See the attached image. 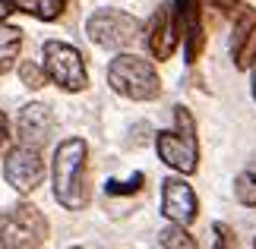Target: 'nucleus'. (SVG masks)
I'll use <instances>...</instances> for the list:
<instances>
[{"label":"nucleus","mask_w":256,"mask_h":249,"mask_svg":"<svg viewBox=\"0 0 256 249\" xmlns=\"http://www.w3.org/2000/svg\"><path fill=\"white\" fill-rule=\"evenodd\" d=\"M51 186L54 199L70 212H80L88 205V142L80 136L57 145L54 164H51Z\"/></svg>","instance_id":"1"},{"label":"nucleus","mask_w":256,"mask_h":249,"mask_svg":"<svg viewBox=\"0 0 256 249\" xmlns=\"http://www.w3.org/2000/svg\"><path fill=\"white\" fill-rule=\"evenodd\" d=\"M174 129L155 136V148L158 158L177 174H196L200 171V136H196V117L190 114V107L177 104L174 107Z\"/></svg>","instance_id":"2"},{"label":"nucleus","mask_w":256,"mask_h":249,"mask_svg":"<svg viewBox=\"0 0 256 249\" xmlns=\"http://www.w3.org/2000/svg\"><path fill=\"white\" fill-rule=\"evenodd\" d=\"M108 82L117 95L130 101H155L162 95V76L146 57L136 54H120L108 66Z\"/></svg>","instance_id":"3"},{"label":"nucleus","mask_w":256,"mask_h":249,"mask_svg":"<svg viewBox=\"0 0 256 249\" xmlns=\"http://www.w3.org/2000/svg\"><path fill=\"white\" fill-rule=\"evenodd\" d=\"M48 240V218L32 202L0 208V249H38Z\"/></svg>","instance_id":"4"},{"label":"nucleus","mask_w":256,"mask_h":249,"mask_svg":"<svg viewBox=\"0 0 256 249\" xmlns=\"http://www.w3.org/2000/svg\"><path fill=\"white\" fill-rule=\"evenodd\" d=\"M142 28H146L142 19H136L133 13H126V9L102 6V9H95V13L88 16L86 35H88L92 44L104 47V51H124V47L140 41Z\"/></svg>","instance_id":"5"},{"label":"nucleus","mask_w":256,"mask_h":249,"mask_svg":"<svg viewBox=\"0 0 256 249\" xmlns=\"http://www.w3.org/2000/svg\"><path fill=\"white\" fill-rule=\"evenodd\" d=\"M42 66L48 79L60 88V92H86L88 88V69H86V60L82 54L76 51L73 44L66 41H57V38H51V41L42 44Z\"/></svg>","instance_id":"6"},{"label":"nucleus","mask_w":256,"mask_h":249,"mask_svg":"<svg viewBox=\"0 0 256 249\" xmlns=\"http://www.w3.org/2000/svg\"><path fill=\"white\" fill-rule=\"evenodd\" d=\"M4 180L16 189L19 196H28L35 193L38 183L44 180V158H42V148L38 145H26L19 142L6 152L4 158Z\"/></svg>","instance_id":"7"},{"label":"nucleus","mask_w":256,"mask_h":249,"mask_svg":"<svg viewBox=\"0 0 256 249\" xmlns=\"http://www.w3.org/2000/svg\"><path fill=\"white\" fill-rule=\"evenodd\" d=\"M180 44H184V25L174 13V3H162L146 22V51L152 60H171Z\"/></svg>","instance_id":"8"},{"label":"nucleus","mask_w":256,"mask_h":249,"mask_svg":"<svg viewBox=\"0 0 256 249\" xmlns=\"http://www.w3.org/2000/svg\"><path fill=\"white\" fill-rule=\"evenodd\" d=\"M162 212L168 221L190 227L200 215V199H196L193 186L184 180V177H168L162 183Z\"/></svg>","instance_id":"9"},{"label":"nucleus","mask_w":256,"mask_h":249,"mask_svg":"<svg viewBox=\"0 0 256 249\" xmlns=\"http://www.w3.org/2000/svg\"><path fill=\"white\" fill-rule=\"evenodd\" d=\"M54 111L48 104L42 101H28L22 111H19L16 117V133H19V142H26V145H38V148H44L48 142H51V136H54Z\"/></svg>","instance_id":"10"},{"label":"nucleus","mask_w":256,"mask_h":249,"mask_svg":"<svg viewBox=\"0 0 256 249\" xmlns=\"http://www.w3.org/2000/svg\"><path fill=\"white\" fill-rule=\"evenodd\" d=\"M19 51H22V28L0 22V76H6L10 69H16Z\"/></svg>","instance_id":"11"},{"label":"nucleus","mask_w":256,"mask_h":249,"mask_svg":"<svg viewBox=\"0 0 256 249\" xmlns=\"http://www.w3.org/2000/svg\"><path fill=\"white\" fill-rule=\"evenodd\" d=\"M16 9H22V13L42 19V22H54V19L64 16V9L70 0H10Z\"/></svg>","instance_id":"12"},{"label":"nucleus","mask_w":256,"mask_h":249,"mask_svg":"<svg viewBox=\"0 0 256 249\" xmlns=\"http://www.w3.org/2000/svg\"><path fill=\"white\" fill-rule=\"evenodd\" d=\"M256 28V6H240L234 13V25H231V54L247 41V35Z\"/></svg>","instance_id":"13"},{"label":"nucleus","mask_w":256,"mask_h":249,"mask_svg":"<svg viewBox=\"0 0 256 249\" xmlns=\"http://www.w3.org/2000/svg\"><path fill=\"white\" fill-rule=\"evenodd\" d=\"M158 246H162V249H196V240L186 234L184 224H174V221H171V224L162 231Z\"/></svg>","instance_id":"14"},{"label":"nucleus","mask_w":256,"mask_h":249,"mask_svg":"<svg viewBox=\"0 0 256 249\" xmlns=\"http://www.w3.org/2000/svg\"><path fill=\"white\" fill-rule=\"evenodd\" d=\"M174 3V13L180 19L184 32L193 25H202V0H171Z\"/></svg>","instance_id":"15"},{"label":"nucleus","mask_w":256,"mask_h":249,"mask_svg":"<svg viewBox=\"0 0 256 249\" xmlns=\"http://www.w3.org/2000/svg\"><path fill=\"white\" fill-rule=\"evenodd\" d=\"M234 199L247 208H256V174L250 171H240L234 177Z\"/></svg>","instance_id":"16"},{"label":"nucleus","mask_w":256,"mask_h":249,"mask_svg":"<svg viewBox=\"0 0 256 249\" xmlns=\"http://www.w3.org/2000/svg\"><path fill=\"white\" fill-rule=\"evenodd\" d=\"M19 79L32 88V92H38V88H44L51 79H48V73H44V66H38V63H32V60H26V63H19Z\"/></svg>","instance_id":"17"},{"label":"nucleus","mask_w":256,"mask_h":249,"mask_svg":"<svg viewBox=\"0 0 256 249\" xmlns=\"http://www.w3.org/2000/svg\"><path fill=\"white\" fill-rule=\"evenodd\" d=\"M231 57H234V66H238V69H250L256 63V28L247 35V41H244Z\"/></svg>","instance_id":"18"},{"label":"nucleus","mask_w":256,"mask_h":249,"mask_svg":"<svg viewBox=\"0 0 256 249\" xmlns=\"http://www.w3.org/2000/svg\"><path fill=\"white\" fill-rule=\"evenodd\" d=\"M146 186V174H133L126 183H120V180H108V196H136L140 189Z\"/></svg>","instance_id":"19"},{"label":"nucleus","mask_w":256,"mask_h":249,"mask_svg":"<svg viewBox=\"0 0 256 249\" xmlns=\"http://www.w3.org/2000/svg\"><path fill=\"white\" fill-rule=\"evenodd\" d=\"M212 249H240L238 243V234H234V227L231 224H215V246Z\"/></svg>","instance_id":"20"},{"label":"nucleus","mask_w":256,"mask_h":249,"mask_svg":"<svg viewBox=\"0 0 256 249\" xmlns=\"http://www.w3.org/2000/svg\"><path fill=\"white\" fill-rule=\"evenodd\" d=\"M149 139H152V126H149V123H136L126 142H130L133 148H140V145H146V142H149Z\"/></svg>","instance_id":"21"},{"label":"nucleus","mask_w":256,"mask_h":249,"mask_svg":"<svg viewBox=\"0 0 256 249\" xmlns=\"http://www.w3.org/2000/svg\"><path fill=\"white\" fill-rule=\"evenodd\" d=\"M212 6L218 9L222 16H234V13L244 6V0H212Z\"/></svg>","instance_id":"22"},{"label":"nucleus","mask_w":256,"mask_h":249,"mask_svg":"<svg viewBox=\"0 0 256 249\" xmlns=\"http://www.w3.org/2000/svg\"><path fill=\"white\" fill-rule=\"evenodd\" d=\"M6 139H10V123H6V114L0 111V152L6 148Z\"/></svg>","instance_id":"23"},{"label":"nucleus","mask_w":256,"mask_h":249,"mask_svg":"<svg viewBox=\"0 0 256 249\" xmlns=\"http://www.w3.org/2000/svg\"><path fill=\"white\" fill-rule=\"evenodd\" d=\"M13 3H10V0H0V22H6V19H10V13H13Z\"/></svg>","instance_id":"24"},{"label":"nucleus","mask_w":256,"mask_h":249,"mask_svg":"<svg viewBox=\"0 0 256 249\" xmlns=\"http://www.w3.org/2000/svg\"><path fill=\"white\" fill-rule=\"evenodd\" d=\"M250 92H253V101H256V63L250 66Z\"/></svg>","instance_id":"25"},{"label":"nucleus","mask_w":256,"mask_h":249,"mask_svg":"<svg viewBox=\"0 0 256 249\" xmlns=\"http://www.w3.org/2000/svg\"><path fill=\"white\" fill-rule=\"evenodd\" d=\"M247 171H250V174H256V155L250 158V164H247Z\"/></svg>","instance_id":"26"},{"label":"nucleus","mask_w":256,"mask_h":249,"mask_svg":"<svg viewBox=\"0 0 256 249\" xmlns=\"http://www.w3.org/2000/svg\"><path fill=\"white\" fill-rule=\"evenodd\" d=\"M253 249H256V240H253Z\"/></svg>","instance_id":"27"},{"label":"nucleus","mask_w":256,"mask_h":249,"mask_svg":"<svg viewBox=\"0 0 256 249\" xmlns=\"http://www.w3.org/2000/svg\"><path fill=\"white\" fill-rule=\"evenodd\" d=\"M73 249H80V246H73Z\"/></svg>","instance_id":"28"}]
</instances>
